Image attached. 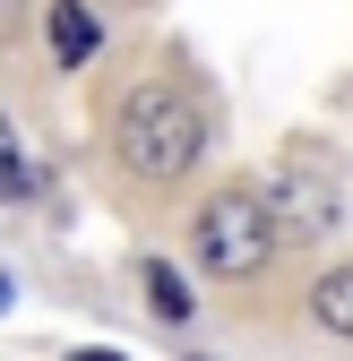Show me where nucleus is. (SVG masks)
<instances>
[{
  "label": "nucleus",
  "instance_id": "obj_1",
  "mask_svg": "<svg viewBox=\"0 0 353 361\" xmlns=\"http://www.w3.org/2000/svg\"><path fill=\"white\" fill-rule=\"evenodd\" d=\"M207 147V129H198V104L190 95H172V86H138V95L121 104V164L138 172V180H181Z\"/></svg>",
  "mask_w": 353,
  "mask_h": 361
},
{
  "label": "nucleus",
  "instance_id": "obj_2",
  "mask_svg": "<svg viewBox=\"0 0 353 361\" xmlns=\"http://www.w3.org/2000/svg\"><path fill=\"white\" fill-rule=\"evenodd\" d=\"M198 267L207 276H225V284H241V276H258L268 267V250H276V207L258 198V190H215L207 207H198Z\"/></svg>",
  "mask_w": 353,
  "mask_h": 361
},
{
  "label": "nucleus",
  "instance_id": "obj_3",
  "mask_svg": "<svg viewBox=\"0 0 353 361\" xmlns=\"http://www.w3.org/2000/svg\"><path fill=\"white\" fill-rule=\"evenodd\" d=\"M43 43H52L61 69H86V61H95V43H104V26H95L86 0H52V9H43Z\"/></svg>",
  "mask_w": 353,
  "mask_h": 361
},
{
  "label": "nucleus",
  "instance_id": "obj_4",
  "mask_svg": "<svg viewBox=\"0 0 353 361\" xmlns=\"http://www.w3.org/2000/svg\"><path fill=\"white\" fill-rule=\"evenodd\" d=\"M311 319H319L328 336H345V344H353V258H345V267H328V276L311 284Z\"/></svg>",
  "mask_w": 353,
  "mask_h": 361
},
{
  "label": "nucleus",
  "instance_id": "obj_5",
  "mask_svg": "<svg viewBox=\"0 0 353 361\" xmlns=\"http://www.w3.org/2000/svg\"><path fill=\"white\" fill-rule=\"evenodd\" d=\"M18 198H35V164L18 155V138H9V112H0V207H18Z\"/></svg>",
  "mask_w": 353,
  "mask_h": 361
},
{
  "label": "nucleus",
  "instance_id": "obj_6",
  "mask_svg": "<svg viewBox=\"0 0 353 361\" xmlns=\"http://www.w3.org/2000/svg\"><path fill=\"white\" fill-rule=\"evenodd\" d=\"M147 301H155V319H164V327H181V319H190V284H181V276H172V267H164V258L147 267Z\"/></svg>",
  "mask_w": 353,
  "mask_h": 361
},
{
  "label": "nucleus",
  "instance_id": "obj_7",
  "mask_svg": "<svg viewBox=\"0 0 353 361\" xmlns=\"http://www.w3.org/2000/svg\"><path fill=\"white\" fill-rule=\"evenodd\" d=\"M69 361H129V353H69Z\"/></svg>",
  "mask_w": 353,
  "mask_h": 361
},
{
  "label": "nucleus",
  "instance_id": "obj_8",
  "mask_svg": "<svg viewBox=\"0 0 353 361\" xmlns=\"http://www.w3.org/2000/svg\"><path fill=\"white\" fill-rule=\"evenodd\" d=\"M0 310H9V276H0Z\"/></svg>",
  "mask_w": 353,
  "mask_h": 361
}]
</instances>
